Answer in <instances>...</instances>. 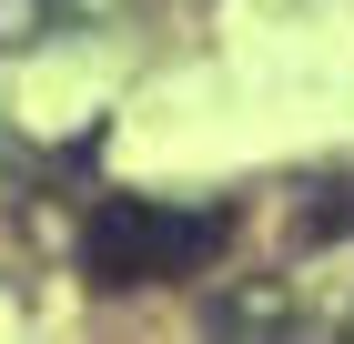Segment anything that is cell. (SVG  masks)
<instances>
[{"label":"cell","mask_w":354,"mask_h":344,"mask_svg":"<svg viewBox=\"0 0 354 344\" xmlns=\"http://www.w3.org/2000/svg\"><path fill=\"white\" fill-rule=\"evenodd\" d=\"M223 243H233V212L223 203H142V192H111V203H91V223H82V273L102 293L183 284V273L223 264Z\"/></svg>","instance_id":"6da1fadb"},{"label":"cell","mask_w":354,"mask_h":344,"mask_svg":"<svg viewBox=\"0 0 354 344\" xmlns=\"http://www.w3.org/2000/svg\"><path fill=\"white\" fill-rule=\"evenodd\" d=\"M51 30V0H0V41L21 51V41H41Z\"/></svg>","instance_id":"7a4b0ae2"}]
</instances>
